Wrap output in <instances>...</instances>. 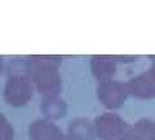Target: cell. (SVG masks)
Segmentation results:
<instances>
[{"label":"cell","mask_w":155,"mask_h":140,"mask_svg":"<svg viewBox=\"0 0 155 140\" xmlns=\"http://www.w3.org/2000/svg\"><path fill=\"white\" fill-rule=\"evenodd\" d=\"M56 57L30 56L25 60V74L32 82L34 88L44 99L56 97L61 88V77Z\"/></svg>","instance_id":"obj_1"},{"label":"cell","mask_w":155,"mask_h":140,"mask_svg":"<svg viewBox=\"0 0 155 140\" xmlns=\"http://www.w3.org/2000/svg\"><path fill=\"white\" fill-rule=\"evenodd\" d=\"M34 91L32 82L25 73H13L5 80L3 99L9 107L19 108L31 100Z\"/></svg>","instance_id":"obj_2"},{"label":"cell","mask_w":155,"mask_h":140,"mask_svg":"<svg viewBox=\"0 0 155 140\" xmlns=\"http://www.w3.org/2000/svg\"><path fill=\"white\" fill-rule=\"evenodd\" d=\"M124 128H125L124 121L113 113H106L100 115L94 122L96 134L101 139L105 140H111L119 136L120 134H123Z\"/></svg>","instance_id":"obj_3"},{"label":"cell","mask_w":155,"mask_h":140,"mask_svg":"<svg viewBox=\"0 0 155 140\" xmlns=\"http://www.w3.org/2000/svg\"><path fill=\"white\" fill-rule=\"evenodd\" d=\"M98 97L107 108H118L125 100V88L113 80H105L98 87Z\"/></svg>","instance_id":"obj_4"},{"label":"cell","mask_w":155,"mask_h":140,"mask_svg":"<svg viewBox=\"0 0 155 140\" xmlns=\"http://www.w3.org/2000/svg\"><path fill=\"white\" fill-rule=\"evenodd\" d=\"M27 134L30 140H57L62 135L60 128L45 118L32 121L27 127Z\"/></svg>","instance_id":"obj_5"},{"label":"cell","mask_w":155,"mask_h":140,"mask_svg":"<svg viewBox=\"0 0 155 140\" xmlns=\"http://www.w3.org/2000/svg\"><path fill=\"white\" fill-rule=\"evenodd\" d=\"M67 105L62 99L56 97H48L40 104V112L48 121H56L62 118L66 114Z\"/></svg>","instance_id":"obj_6"},{"label":"cell","mask_w":155,"mask_h":140,"mask_svg":"<svg viewBox=\"0 0 155 140\" xmlns=\"http://www.w3.org/2000/svg\"><path fill=\"white\" fill-rule=\"evenodd\" d=\"M70 136L75 140H92L94 138L96 130L85 119H75L69 126Z\"/></svg>","instance_id":"obj_7"},{"label":"cell","mask_w":155,"mask_h":140,"mask_svg":"<svg viewBox=\"0 0 155 140\" xmlns=\"http://www.w3.org/2000/svg\"><path fill=\"white\" fill-rule=\"evenodd\" d=\"M92 71L98 79L106 80V78L115 73V64L107 57L96 56L92 59Z\"/></svg>","instance_id":"obj_8"},{"label":"cell","mask_w":155,"mask_h":140,"mask_svg":"<svg viewBox=\"0 0 155 140\" xmlns=\"http://www.w3.org/2000/svg\"><path fill=\"white\" fill-rule=\"evenodd\" d=\"M14 128L9 122L0 126V140H13Z\"/></svg>","instance_id":"obj_9"},{"label":"cell","mask_w":155,"mask_h":140,"mask_svg":"<svg viewBox=\"0 0 155 140\" xmlns=\"http://www.w3.org/2000/svg\"><path fill=\"white\" fill-rule=\"evenodd\" d=\"M118 140H140V138H137V136H133V135H125V136L119 138Z\"/></svg>","instance_id":"obj_10"},{"label":"cell","mask_w":155,"mask_h":140,"mask_svg":"<svg viewBox=\"0 0 155 140\" xmlns=\"http://www.w3.org/2000/svg\"><path fill=\"white\" fill-rule=\"evenodd\" d=\"M57 140H75L72 136H70V135H61L60 138H58Z\"/></svg>","instance_id":"obj_11"},{"label":"cell","mask_w":155,"mask_h":140,"mask_svg":"<svg viewBox=\"0 0 155 140\" xmlns=\"http://www.w3.org/2000/svg\"><path fill=\"white\" fill-rule=\"evenodd\" d=\"M7 122H8L7 117H5V115H4L3 113H0V126H2V125H4V123H7Z\"/></svg>","instance_id":"obj_12"},{"label":"cell","mask_w":155,"mask_h":140,"mask_svg":"<svg viewBox=\"0 0 155 140\" xmlns=\"http://www.w3.org/2000/svg\"><path fill=\"white\" fill-rule=\"evenodd\" d=\"M3 70H4V60L3 57H0V74L3 73Z\"/></svg>","instance_id":"obj_13"}]
</instances>
